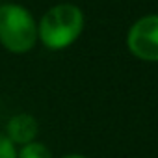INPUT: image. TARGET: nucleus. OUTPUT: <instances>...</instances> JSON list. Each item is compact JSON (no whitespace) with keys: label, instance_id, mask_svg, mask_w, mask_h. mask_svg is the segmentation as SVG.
Listing matches in <instances>:
<instances>
[{"label":"nucleus","instance_id":"1","mask_svg":"<svg viewBox=\"0 0 158 158\" xmlns=\"http://www.w3.org/2000/svg\"><path fill=\"white\" fill-rule=\"evenodd\" d=\"M84 30L82 10L63 2L52 6L37 23V41L50 50H63L71 47Z\"/></svg>","mask_w":158,"mask_h":158},{"label":"nucleus","instance_id":"2","mask_svg":"<svg viewBox=\"0 0 158 158\" xmlns=\"http://www.w3.org/2000/svg\"><path fill=\"white\" fill-rule=\"evenodd\" d=\"M37 43V23L21 4H0V45L13 54H26Z\"/></svg>","mask_w":158,"mask_h":158},{"label":"nucleus","instance_id":"3","mask_svg":"<svg viewBox=\"0 0 158 158\" xmlns=\"http://www.w3.org/2000/svg\"><path fill=\"white\" fill-rule=\"evenodd\" d=\"M127 47L141 61H158V13L145 15L128 28Z\"/></svg>","mask_w":158,"mask_h":158},{"label":"nucleus","instance_id":"4","mask_svg":"<svg viewBox=\"0 0 158 158\" xmlns=\"http://www.w3.org/2000/svg\"><path fill=\"white\" fill-rule=\"evenodd\" d=\"M37 132H39V125L35 117L30 114H17L6 125V138L13 145H21V147L35 141Z\"/></svg>","mask_w":158,"mask_h":158},{"label":"nucleus","instance_id":"5","mask_svg":"<svg viewBox=\"0 0 158 158\" xmlns=\"http://www.w3.org/2000/svg\"><path fill=\"white\" fill-rule=\"evenodd\" d=\"M17 158H52V154L47 145H43L39 141H32V143L21 147V151L17 152Z\"/></svg>","mask_w":158,"mask_h":158},{"label":"nucleus","instance_id":"6","mask_svg":"<svg viewBox=\"0 0 158 158\" xmlns=\"http://www.w3.org/2000/svg\"><path fill=\"white\" fill-rule=\"evenodd\" d=\"M0 158H17L15 145L6 138V134H0Z\"/></svg>","mask_w":158,"mask_h":158},{"label":"nucleus","instance_id":"7","mask_svg":"<svg viewBox=\"0 0 158 158\" xmlns=\"http://www.w3.org/2000/svg\"><path fill=\"white\" fill-rule=\"evenodd\" d=\"M61 158H88V156H82V154H67V156H61Z\"/></svg>","mask_w":158,"mask_h":158}]
</instances>
